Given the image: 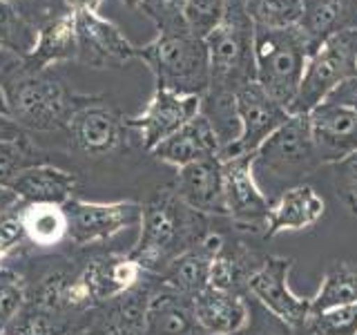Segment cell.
<instances>
[{
    "mask_svg": "<svg viewBox=\"0 0 357 335\" xmlns=\"http://www.w3.org/2000/svg\"><path fill=\"white\" fill-rule=\"evenodd\" d=\"M312 141L324 165H335L357 152V110L324 100L308 114Z\"/></svg>",
    "mask_w": 357,
    "mask_h": 335,
    "instance_id": "obj_14",
    "label": "cell"
},
{
    "mask_svg": "<svg viewBox=\"0 0 357 335\" xmlns=\"http://www.w3.org/2000/svg\"><path fill=\"white\" fill-rule=\"evenodd\" d=\"M0 335H7V333H3V331H0Z\"/></svg>",
    "mask_w": 357,
    "mask_h": 335,
    "instance_id": "obj_49",
    "label": "cell"
},
{
    "mask_svg": "<svg viewBox=\"0 0 357 335\" xmlns=\"http://www.w3.org/2000/svg\"><path fill=\"white\" fill-rule=\"evenodd\" d=\"M306 331L310 335H357V304L310 313Z\"/></svg>",
    "mask_w": 357,
    "mask_h": 335,
    "instance_id": "obj_35",
    "label": "cell"
},
{
    "mask_svg": "<svg viewBox=\"0 0 357 335\" xmlns=\"http://www.w3.org/2000/svg\"><path fill=\"white\" fill-rule=\"evenodd\" d=\"M33 45H36V29L20 16L14 3L0 0V47L25 59Z\"/></svg>",
    "mask_w": 357,
    "mask_h": 335,
    "instance_id": "obj_32",
    "label": "cell"
},
{
    "mask_svg": "<svg viewBox=\"0 0 357 335\" xmlns=\"http://www.w3.org/2000/svg\"><path fill=\"white\" fill-rule=\"evenodd\" d=\"M295 331H290L286 324H282L279 320H275L271 313H268V318L257 322V324H250L245 327V331L241 335H293Z\"/></svg>",
    "mask_w": 357,
    "mask_h": 335,
    "instance_id": "obj_40",
    "label": "cell"
},
{
    "mask_svg": "<svg viewBox=\"0 0 357 335\" xmlns=\"http://www.w3.org/2000/svg\"><path fill=\"white\" fill-rule=\"evenodd\" d=\"M78 61L92 67H105L107 63H126L137 59V47L123 36L121 29L98 11H74Z\"/></svg>",
    "mask_w": 357,
    "mask_h": 335,
    "instance_id": "obj_15",
    "label": "cell"
},
{
    "mask_svg": "<svg viewBox=\"0 0 357 335\" xmlns=\"http://www.w3.org/2000/svg\"><path fill=\"white\" fill-rule=\"evenodd\" d=\"M145 271L132 257H105L89 262L83 271L72 275L67 288V308L83 313L105 302L119 299L143 279Z\"/></svg>",
    "mask_w": 357,
    "mask_h": 335,
    "instance_id": "obj_8",
    "label": "cell"
},
{
    "mask_svg": "<svg viewBox=\"0 0 357 335\" xmlns=\"http://www.w3.org/2000/svg\"><path fill=\"white\" fill-rule=\"evenodd\" d=\"M201 114L208 119L212 130H215L217 139L221 143V150L239 139L241 123H239L237 103H234L232 92L208 89V92L201 96Z\"/></svg>",
    "mask_w": 357,
    "mask_h": 335,
    "instance_id": "obj_29",
    "label": "cell"
},
{
    "mask_svg": "<svg viewBox=\"0 0 357 335\" xmlns=\"http://www.w3.org/2000/svg\"><path fill=\"white\" fill-rule=\"evenodd\" d=\"M353 76H357V27H346L331 34L310 52L304 78L288 112L310 114Z\"/></svg>",
    "mask_w": 357,
    "mask_h": 335,
    "instance_id": "obj_7",
    "label": "cell"
},
{
    "mask_svg": "<svg viewBox=\"0 0 357 335\" xmlns=\"http://www.w3.org/2000/svg\"><path fill=\"white\" fill-rule=\"evenodd\" d=\"M78 59V38L74 11H67L36 29V45L22 59L31 70H47L52 63Z\"/></svg>",
    "mask_w": 357,
    "mask_h": 335,
    "instance_id": "obj_24",
    "label": "cell"
},
{
    "mask_svg": "<svg viewBox=\"0 0 357 335\" xmlns=\"http://www.w3.org/2000/svg\"><path fill=\"white\" fill-rule=\"evenodd\" d=\"M29 165L36 163L27 137L18 141H0V188H7L11 179Z\"/></svg>",
    "mask_w": 357,
    "mask_h": 335,
    "instance_id": "obj_36",
    "label": "cell"
},
{
    "mask_svg": "<svg viewBox=\"0 0 357 335\" xmlns=\"http://www.w3.org/2000/svg\"><path fill=\"white\" fill-rule=\"evenodd\" d=\"M27 284L16 271L0 266V331L7 333L11 324L27 306Z\"/></svg>",
    "mask_w": 357,
    "mask_h": 335,
    "instance_id": "obj_34",
    "label": "cell"
},
{
    "mask_svg": "<svg viewBox=\"0 0 357 335\" xmlns=\"http://www.w3.org/2000/svg\"><path fill=\"white\" fill-rule=\"evenodd\" d=\"M103 0H65L70 11H98Z\"/></svg>",
    "mask_w": 357,
    "mask_h": 335,
    "instance_id": "obj_43",
    "label": "cell"
},
{
    "mask_svg": "<svg viewBox=\"0 0 357 335\" xmlns=\"http://www.w3.org/2000/svg\"><path fill=\"white\" fill-rule=\"evenodd\" d=\"M243 7L255 27L266 29L297 27L304 16V0H243Z\"/></svg>",
    "mask_w": 357,
    "mask_h": 335,
    "instance_id": "obj_31",
    "label": "cell"
},
{
    "mask_svg": "<svg viewBox=\"0 0 357 335\" xmlns=\"http://www.w3.org/2000/svg\"><path fill=\"white\" fill-rule=\"evenodd\" d=\"M206 217L190 208L174 188L156 190L143 206L141 234L130 257L145 273L159 275L178 255L206 237Z\"/></svg>",
    "mask_w": 357,
    "mask_h": 335,
    "instance_id": "obj_1",
    "label": "cell"
},
{
    "mask_svg": "<svg viewBox=\"0 0 357 335\" xmlns=\"http://www.w3.org/2000/svg\"><path fill=\"white\" fill-rule=\"evenodd\" d=\"M18 204H20L18 197L11 193L9 188H0V215H3V212H7L9 208L18 206Z\"/></svg>",
    "mask_w": 357,
    "mask_h": 335,
    "instance_id": "obj_44",
    "label": "cell"
},
{
    "mask_svg": "<svg viewBox=\"0 0 357 335\" xmlns=\"http://www.w3.org/2000/svg\"><path fill=\"white\" fill-rule=\"evenodd\" d=\"M230 0H185L181 7V18L185 29L192 36L206 40L228 14Z\"/></svg>",
    "mask_w": 357,
    "mask_h": 335,
    "instance_id": "obj_33",
    "label": "cell"
},
{
    "mask_svg": "<svg viewBox=\"0 0 357 335\" xmlns=\"http://www.w3.org/2000/svg\"><path fill=\"white\" fill-rule=\"evenodd\" d=\"M123 3H126L128 7H139V5L143 3V0H123Z\"/></svg>",
    "mask_w": 357,
    "mask_h": 335,
    "instance_id": "obj_47",
    "label": "cell"
},
{
    "mask_svg": "<svg viewBox=\"0 0 357 335\" xmlns=\"http://www.w3.org/2000/svg\"><path fill=\"white\" fill-rule=\"evenodd\" d=\"M76 150L89 156L114 152L123 139V123L114 110L100 103H83L67 123Z\"/></svg>",
    "mask_w": 357,
    "mask_h": 335,
    "instance_id": "obj_18",
    "label": "cell"
},
{
    "mask_svg": "<svg viewBox=\"0 0 357 335\" xmlns=\"http://www.w3.org/2000/svg\"><path fill=\"white\" fill-rule=\"evenodd\" d=\"M199 327L208 335H239L250 322V306L245 295L219 288H204L192 297Z\"/></svg>",
    "mask_w": 357,
    "mask_h": 335,
    "instance_id": "obj_19",
    "label": "cell"
},
{
    "mask_svg": "<svg viewBox=\"0 0 357 335\" xmlns=\"http://www.w3.org/2000/svg\"><path fill=\"white\" fill-rule=\"evenodd\" d=\"M25 137H27V132L22 130L14 119L7 114H0V141H18Z\"/></svg>",
    "mask_w": 357,
    "mask_h": 335,
    "instance_id": "obj_42",
    "label": "cell"
},
{
    "mask_svg": "<svg viewBox=\"0 0 357 335\" xmlns=\"http://www.w3.org/2000/svg\"><path fill=\"white\" fill-rule=\"evenodd\" d=\"M67 215V239L76 246H92L103 244L116 237L119 232L132 226H141L143 206L137 201H83L70 199L65 204Z\"/></svg>",
    "mask_w": 357,
    "mask_h": 335,
    "instance_id": "obj_10",
    "label": "cell"
},
{
    "mask_svg": "<svg viewBox=\"0 0 357 335\" xmlns=\"http://www.w3.org/2000/svg\"><path fill=\"white\" fill-rule=\"evenodd\" d=\"M156 159L174 165L176 170L188 163H195L201 159H210V156L221 154V143L217 139L215 130L208 123V119L199 114L185 123V126L174 132L172 137H167L152 150Z\"/></svg>",
    "mask_w": 357,
    "mask_h": 335,
    "instance_id": "obj_22",
    "label": "cell"
},
{
    "mask_svg": "<svg viewBox=\"0 0 357 335\" xmlns=\"http://www.w3.org/2000/svg\"><path fill=\"white\" fill-rule=\"evenodd\" d=\"M83 331L87 327L72 318V313H47L27 304L7 335H81Z\"/></svg>",
    "mask_w": 357,
    "mask_h": 335,
    "instance_id": "obj_30",
    "label": "cell"
},
{
    "mask_svg": "<svg viewBox=\"0 0 357 335\" xmlns=\"http://www.w3.org/2000/svg\"><path fill=\"white\" fill-rule=\"evenodd\" d=\"M76 186H78L76 174L47 163L29 165L7 184V188L18 197L20 204H56V206H65L67 201L74 199Z\"/></svg>",
    "mask_w": 357,
    "mask_h": 335,
    "instance_id": "obj_20",
    "label": "cell"
},
{
    "mask_svg": "<svg viewBox=\"0 0 357 335\" xmlns=\"http://www.w3.org/2000/svg\"><path fill=\"white\" fill-rule=\"evenodd\" d=\"M324 217V199L315 193V188L306 184L288 188L279 195L268 210L264 237L271 239L286 230H304L315 226Z\"/></svg>",
    "mask_w": 357,
    "mask_h": 335,
    "instance_id": "obj_21",
    "label": "cell"
},
{
    "mask_svg": "<svg viewBox=\"0 0 357 335\" xmlns=\"http://www.w3.org/2000/svg\"><path fill=\"white\" fill-rule=\"evenodd\" d=\"M335 190L353 215H357V152L335 163Z\"/></svg>",
    "mask_w": 357,
    "mask_h": 335,
    "instance_id": "obj_38",
    "label": "cell"
},
{
    "mask_svg": "<svg viewBox=\"0 0 357 335\" xmlns=\"http://www.w3.org/2000/svg\"><path fill=\"white\" fill-rule=\"evenodd\" d=\"M310 52V43L299 27H255V81L284 107H290Z\"/></svg>",
    "mask_w": 357,
    "mask_h": 335,
    "instance_id": "obj_5",
    "label": "cell"
},
{
    "mask_svg": "<svg viewBox=\"0 0 357 335\" xmlns=\"http://www.w3.org/2000/svg\"><path fill=\"white\" fill-rule=\"evenodd\" d=\"M201 112V96L195 94H176L170 89L156 87L154 96L139 117L128 119V126L139 130L143 145L150 152L181 130L185 123L192 121Z\"/></svg>",
    "mask_w": 357,
    "mask_h": 335,
    "instance_id": "obj_12",
    "label": "cell"
},
{
    "mask_svg": "<svg viewBox=\"0 0 357 335\" xmlns=\"http://www.w3.org/2000/svg\"><path fill=\"white\" fill-rule=\"evenodd\" d=\"M266 257H259L245 244H230L226 241L223 251L215 257L210 268V286L228 293L248 295V279L250 275L264 264Z\"/></svg>",
    "mask_w": 357,
    "mask_h": 335,
    "instance_id": "obj_25",
    "label": "cell"
},
{
    "mask_svg": "<svg viewBox=\"0 0 357 335\" xmlns=\"http://www.w3.org/2000/svg\"><path fill=\"white\" fill-rule=\"evenodd\" d=\"M7 98V114L22 130L52 132L67 128L74 110V96L65 83L47 70H31L25 63H16L3 78Z\"/></svg>",
    "mask_w": 357,
    "mask_h": 335,
    "instance_id": "obj_3",
    "label": "cell"
},
{
    "mask_svg": "<svg viewBox=\"0 0 357 335\" xmlns=\"http://www.w3.org/2000/svg\"><path fill=\"white\" fill-rule=\"evenodd\" d=\"M346 7L353 11V16H357V0H346Z\"/></svg>",
    "mask_w": 357,
    "mask_h": 335,
    "instance_id": "obj_46",
    "label": "cell"
},
{
    "mask_svg": "<svg viewBox=\"0 0 357 335\" xmlns=\"http://www.w3.org/2000/svg\"><path fill=\"white\" fill-rule=\"evenodd\" d=\"M310 304L312 313L357 304V262H333L321 277L315 297H310Z\"/></svg>",
    "mask_w": 357,
    "mask_h": 335,
    "instance_id": "obj_28",
    "label": "cell"
},
{
    "mask_svg": "<svg viewBox=\"0 0 357 335\" xmlns=\"http://www.w3.org/2000/svg\"><path fill=\"white\" fill-rule=\"evenodd\" d=\"M81 335H119L114 329L109 327V324L105 322V324H100V327H94V329H87V331H83Z\"/></svg>",
    "mask_w": 357,
    "mask_h": 335,
    "instance_id": "obj_45",
    "label": "cell"
},
{
    "mask_svg": "<svg viewBox=\"0 0 357 335\" xmlns=\"http://www.w3.org/2000/svg\"><path fill=\"white\" fill-rule=\"evenodd\" d=\"M297 27L308 38L310 50H315L331 34L357 27V16L346 7V0H304V16Z\"/></svg>",
    "mask_w": 357,
    "mask_h": 335,
    "instance_id": "obj_26",
    "label": "cell"
},
{
    "mask_svg": "<svg viewBox=\"0 0 357 335\" xmlns=\"http://www.w3.org/2000/svg\"><path fill=\"white\" fill-rule=\"evenodd\" d=\"M293 268L290 257L268 255L264 264L248 279V295L255 297L266 313H271L290 331L306 329V322L312 313L310 297L295 295L288 286V273Z\"/></svg>",
    "mask_w": 357,
    "mask_h": 335,
    "instance_id": "obj_9",
    "label": "cell"
},
{
    "mask_svg": "<svg viewBox=\"0 0 357 335\" xmlns=\"http://www.w3.org/2000/svg\"><path fill=\"white\" fill-rule=\"evenodd\" d=\"M234 103H237L241 132L237 141L221 150V161L252 154L277 128H282L290 119L288 107H284L277 98H273L257 81L239 87L234 92Z\"/></svg>",
    "mask_w": 357,
    "mask_h": 335,
    "instance_id": "obj_11",
    "label": "cell"
},
{
    "mask_svg": "<svg viewBox=\"0 0 357 335\" xmlns=\"http://www.w3.org/2000/svg\"><path fill=\"white\" fill-rule=\"evenodd\" d=\"M239 335H241V333H239Z\"/></svg>",
    "mask_w": 357,
    "mask_h": 335,
    "instance_id": "obj_50",
    "label": "cell"
},
{
    "mask_svg": "<svg viewBox=\"0 0 357 335\" xmlns=\"http://www.w3.org/2000/svg\"><path fill=\"white\" fill-rule=\"evenodd\" d=\"M223 246H226V237L208 230L197 246L188 248L163 268L159 273V282L192 299L197 293L210 286V268L215 257L223 251Z\"/></svg>",
    "mask_w": 357,
    "mask_h": 335,
    "instance_id": "obj_17",
    "label": "cell"
},
{
    "mask_svg": "<svg viewBox=\"0 0 357 335\" xmlns=\"http://www.w3.org/2000/svg\"><path fill=\"white\" fill-rule=\"evenodd\" d=\"M22 232L36 248H54L67 239L65 206L56 204H20Z\"/></svg>",
    "mask_w": 357,
    "mask_h": 335,
    "instance_id": "obj_27",
    "label": "cell"
},
{
    "mask_svg": "<svg viewBox=\"0 0 357 335\" xmlns=\"http://www.w3.org/2000/svg\"><path fill=\"white\" fill-rule=\"evenodd\" d=\"M252 154L223 161V195L228 217L245 230H264L271 201L257 186L250 170Z\"/></svg>",
    "mask_w": 357,
    "mask_h": 335,
    "instance_id": "obj_13",
    "label": "cell"
},
{
    "mask_svg": "<svg viewBox=\"0 0 357 335\" xmlns=\"http://www.w3.org/2000/svg\"><path fill=\"white\" fill-rule=\"evenodd\" d=\"M137 59L150 65L156 87L176 94L204 96L210 87V59L206 40L185 27L159 31L152 43L137 47Z\"/></svg>",
    "mask_w": 357,
    "mask_h": 335,
    "instance_id": "obj_4",
    "label": "cell"
},
{
    "mask_svg": "<svg viewBox=\"0 0 357 335\" xmlns=\"http://www.w3.org/2000/svg\"><path fill=\"white\" fill-rule=\"evenodd\" d=\"M20 61H22L20 56L0 47V114H7V98H5V89H3V78H5V74L11 70V67H14L16 63H20Z\"/></svg>",
    "mask_w": 357,
    "mask_h": 335,
    "instance_id": "obj_41",
    "label": "cell"
},
{
    "mask_svg": "<svg viewBox=\"0 0 357 335\" xmlns=\"http://www.w3.org/2000/svg\"><path fill=\"white\" fill-rule=\"evenodd\" d=\"M5 3H20V0H5Z\"/></svg>",
    "mask_w": 357,
    "mask_h": 335,
    "instance_id": "obj_48",
    "label": "cell"
},
{
    "mask_svg": "<svg viewBox=\"0 0 357 335\" xmlns=\"http://www.w3.org/2000/svg\"><path fill=\"white\" fill-rule=\"evenodd\" d=\"M174 190L199 215L228 217L226 195H223V161L219 156L178 168Z\"/></svg>",
    "mask_w": 357,
    "mask_h": 335,
    "instance_id": "obj_16",
    "label": "cell"
},
{
    "mask_svg": "<svg viewBox=\"0 0 357 335\" xmlns=\"http://www.w3.org/2000/svg\"><path fill=\"white\" fill-rule=\"evenodd\" d=\"M145 335H208L195 318L192 299L159 282L145 315Z\"/></svg>",
    "mask_w": 357,
    "mask_h": 335,
    "instance_id": "obj_23",
    "label": "cell"
},
{
    "mask_svg": "<svg viewBox=\"0 0 357 335\" xmlns=\"http://www.w3.org/2000/svg\"><path fill=\"white\" fill-rule=\"evenodd\" d=\"M18 206L9 208L7 212L0 215V253H3V255H9L20 244V239L25 237V232H22V221H20V208Z\"/></svg>",
    "mask_w": 357,
    "mask_h": 335,
    "instance_id": "obj_39",
    "label": "cell"
},
{
    "mask_svg": "<svg viewBox=\"0 0 357 335\" xmlns=\"http://www.w3.org/2000/svg\"><path fill=\"white\" fill-rule=\"evenodd\" d=\"M183 3L185 0H143L139 9H143L145 14L154 20V25L159 27V31H167V29L185 27L181 18Z\"/></svg>",
    "mask_w": 357,
    "mask_h": 335,
    "instance_id": "obj_37",
    "label": "cell"
},
{
    "mask_svg": "<svg viewBox=\"0 0 357 335\" xmlns=\"http://www.w3.org/2000/svg\"><path fill=\"white\" fill-rule=\"evenodd\" d=\"M210 59V87L237 92L255 81V22L245 14L243 0H230L221 25L206 38Z\"/></svg>",
    "mask_w": 357,
    "mask_h": 335,
    "instance_id": "obj_6",
    "label": "cell"
},
{
    "mask_svg": "<svg viewBox=\"0 0 357 335\" xmlns=\"http://www.w3.org/2000/svg\"><path fill=\"white\" fill-rule=\"evenodd\" d=\"M321 165L308 114H290L284 126L252 152L250 159L255 181L271 204L284 190L304 184V179Z\"/></svg>",
    "mask_w": 357,
    "mask_h": 335,
    "instance_id": "obj_2",
    "label": "cell"
}]
</instances>
